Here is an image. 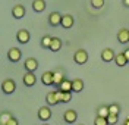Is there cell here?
<instances>
[{"label":"cell","mask_w":129,"mask_h":125,"mask_svg":"<svg viewBox=\"0 0 129 125\" xmlns=\"http://www.w3.org/2000/svg\"><path fill=\"white\" fill-rule=\"evenodd\" d=\"M73 62L78 63V65H84V63H87V62H88V52L84 50V49L76 50L75 55H73Z\"/></svg>","instance_id":"6da1fadb"},{"label":"cell","mask_w":129,"mask_h":125,"mask_svg":"<svg viewBox=\"0 0 129 125\" xmlns=\"http://www.w3.org/2000/svg\"><path fill=\"white\" fill-rule=\"evenodd\" d=\"M2 91L5 93V94H12V93L16 91V83L13 80H5L3 83H2Z\"/></svg>","instance_id":"7a4b0ae2"},{"label":"cell","mask_w":129,"mask_h":125,"mask_svg":"<svg viewBox=\"0 0 129 125\" xmlns=\"http://www.w3.org/2000/svg\"><path fill=\"white\" fill-rule=\"evenodd\" d=\"M21 58H22V52L18 49V47H12V49H9L8 59L10 60V62L16 63V62H19V60H21Z\"/></svg>","instance_id":"3957f363"},{"label":"cell","mask_w":129,"mask_h":125,"mask_svg":"<svg viewBox=\"0 0 129 125\" xmlns=\"http://www.w3.org/2000/svg\"><path fill=\"white\" fill-rule=\"evenodd\" d=\"M24 66L26 69V72H35L38 69V60L35 58H28L24 62Z\"/></svg>","instance_id":"277c9868"},{"label":"cell","mask_w":129,"mask_h":125,"mask_svg":"<svg viewBox=\"0 0 129 125\" xmlns=\"http://www.w3.org/2000/svg\"><path fill=\"white\" fill-rule=\"evenodd\" d=\"M76 119H78V113L73 109H69L63 113V121L66 124H73V122H76Z\"/></svg>","instance_id":"5b68a950"},{"label":"cell","mask_w":129,"mask_h":125,"mask_svg":"<svg viewBox=\"0 0 129 125\" xmlns=\"http://www.w3.org/2000/svg\"><path fill=\"white\" fill-rule=\"evenodd\" d=\"M22 81H24V84L26 87H34L37 84V77H35L34 72H25Z\"/></svg>","instance_id":"8992f818"},{"label":"cell","mask_w":129,"mask_h":125,"mask_svg":"<svg viewBox=\"0 0 129 125\" xmlns=\"http://www.w3.org/2000/svg\"><path fill=\"white\" fill-rule=\"evenodd\" d=\"M50 118H51V109L48 105L38 109V119L40 121H48Z\"/></svg>","instance_id":"52a82bcc"},{"label":"cell","mask_w":129,"mask_h":125,"mask_svg":"<svg viewBox=\"0 0 129 125\" xmlns=\"http://www.w3.org/2000/svg\"><path fill=\"white\" fill-rule=\"evenodd\" d=\"M62 18H63V15H60L59 12H51L48 15V24L51 27H57L62 24Z\"/></svg>","instance_id":"ba28073f"},{"label":"cell","mask_w":129,"mask_h":125,"mask_svg":"<svg viewBox=\"0 0 129 125\" xmlns=\"http://www.w3.org/2000/svg\"><path fill=\"white\" fill-rule=\"evenodd\" d=\"M29 38H31V35H29V31H26V30H19L16 34V40L21 44H26L29 41Z\"/></svg>","instance_id":"9c48e42d"},{"label":"cell","mask_w":129,"mask_h":125,"mask_svg":"<svg viewBox=\"0 0 129 125\" xmlns=\"http://www.w3.org/2000/svg\"><path fill=\"white\" fill-rule=\"evenodd\" d=\"M116 58V53L113 49H104L101 52V60L103 62H113Z\"/></svg>","instance_id":"30bf717a"},{"label":"cell","mask_w":129,"mask_h":125,"mask_svg":"<svg viewBox=\"0 0 129 125\" xmlns=\"http://www.w3.org/2000/svg\"><path fill=\"white\" fill-rule=\"evenodd\" d=\"M117 40L120 44H126L129 43V30L128 28H120L117 31Z\"/></svg>","instance_id":"8fae6325"},{"label":"cell","mask_w":129,"mask_h":125,"mask_svg":"<svg viewBox=\"0 0 129 125\" xmlns=\"http://www.w3.org/2000/svg\"><path fill=\"white\" fill-rule=\"evenodd\" d=\"M73 24H75V19H73V16L71 15V13H68V15H63V18H62V27H63L64 30H69V28H72Z\"/></svg>","instance_id":"7c38bea8"},{"label":"cell","mask_w":129,"mask_h":125,"mask_svg":"<svg viewBox=\"0 0 129 125\" xmlns=\"http://www.w3.org/2000/svg\"><path fill=\"white\" fill-rule=\"evenodd\" d=\"M12 15L15 19H21V18L25 16V8L22 5H15L13 8H12Z\"/></svg>","instance_id":"4fadbf2b"},{"label":"cell","mask_w":129,"mask_h":125,"mask_svg":"<svg viewBox=\"0 0 129 125\" xmlns=\"http://www.w3.org/2000/svg\"><path fill=\"white\" fill-rule=\"evenodd\" d=\"M63 80H64V74L62 69H57V71L53 72V85L59 87L60 84L63 83Z\"/></svg>","instance_id":"5bb4252c"},{"label":"cell","mask_w":129,"mask_h":125,"mask_svg":"<svg viewBox=\"0 0 129 125\" xmlns=\"http://www.w3.org/2000/svg\"><path fill=\"white\" fill-rule=\"evenodd\" d=\"M41 83L44 85H53V72L51 71H46L41 75Z\"/></svg>","instance_id":"9a60e30c"},{"label":"cell","mask_w":129,"mask_h":125,"mask_svg":"<svg viewBox=\"0 0 129 125\" xmlns=\"http://www.w3.org/2000/svg\"><path fill=\"white\" fill-rule=\"evenodd\" d=\"M84 90V81L81 78H75L72 81V91L73 93H81Z\"/></svg>","instance_id":"2e32d148"},{"label":"cell","mask_w":129,"mask_h":125,"mask_svg":"<svg viewBox=\"0 0 129 125\" xmlns=\"http://www.w3.org/2000/svg\"><path fill=\"white\" fill-rule=\"evenodd\" d=\"M57 90H60V91H63V93L72 91V81H71V80H66V78H64L63 83H62L60 85H59V87H57ZM72 93H73V91H72Z\"/></svg>","instance_id":"e0dca14e"},{"label":"cell","mask_w":129,"mask_h":125,"mask_svg":"<svg viewBox=\"0 0 129 125\" xmlns=\"http://www.w3.org/2000/svg\"><path fill=\"white\" fill-rule=\"evenodd\" d=\"M32 9L35 10V12H44L46 10V2L44 0H34L32 2Z\"/></svg>","instance_id":"ac0fdd59"},{"label":"cell","mask_w":129,"mask_h":125,"mask_svg":"<svg viewBox=\"0 0 129 125\" xmlns=\"http://www.w3.org/2000/svg\"><path fill=\"white\" fill-rule=\"evenodd\" d=\"M12 113L9 112V110H3V112H0V125H6L12 119Z\"/></svg>","instance_id":"d6986e66"},{"label":"cell","mask_w":129,"mask_h":125,"mask_svg":"<svg viewBox=\"0 0 129 125\" xmlns=\"http://www.w3.org/2000/svg\"><path fill=\"white\" fill-rule=\"evenodd\" d=\"M62 40L59 38V37H53V40H51V46H50V50L51 52H59V50L62 49Z\"/></svg>","instance_id":"ffe728a7"},{"label":"cell","mask_w":129,"mask_h":125,"mask_svg":"<svg viewBox=\"0 0 129 125\" xmlns=\"http://www.w3.org/2000/svg\"><path fill=\"white\" fill-rule=\"evenodd\" d=\"M46 100H47V105H48V106L59 105V100H57V97H56V91L47 93V97H46Z\"/></svg>","instance_id":"44dd1931"},{"label":"cell","mask_w":129,"mask_h":125,"mask_svg":"<svg viewBox=\"0 0 129 125\" xmlns=\"http://www.w3.org/2000/svg\"><path fill=\"white\" fill-rule=\"evenodd\" d=\"M114 62H116V65H117V66H120V68H123L126 63H129L128 59L125 58V55H123V53H117V55H116V58H114Z\"/></svg>","instance_id":"7402d4cb"},{"label":"cell","mask_w":129,"mask_h":125,"mask_svg":"<svg viewBox=\"0 0 129 125\" xmlns=\"http://www.w3.org/2000/svg\"><path fill=\"white\" fill-rule=\"evenodd\" d=\"M110 115V112H109V106H100V108L97 109V116H101V118H107Z\"/></svg>","instance_id":"603a6c76"},{"label":"cell","mask_w":129,"mask_h":125,"mask_svg":"<svg viewBox=\"0 0 129 125\" xmlns=\"http://www.w3.org/2000/svg\"><path fill=\"white\" fill-rule=\"evenodd\" d=\"M51 40H53V37H50V35H44V37L41 38V46H43L44 49H50V46H51Z\"/></svg>","instance_id":"cb8c5ba5"},{"label":"cell","mask_w":129,"mask_h":125,"mask_svg":"<svg viewBox=\"0 0 129 125\" xmlns=\"http://www.w3.org/2000/svg\"><path fill=\"white\" fill-rule=\"evenodd\" d=\"M109 112L113 115H120V106L117 103H112V105H109Z\"/></svg>","instance_id":"d4e9b609"},{"label":"cell","mask_w":129,"mask_h":125,"mask_svg":"<svg viewBox=\"0 0 129 125\" xmlns=\"http://www.w3.org/2000/svg\"><path fill=\"white\" fill-rule=\"evenodd\" d=\"M117 121H119V115H113V113H110V115L107 116V122H109V125H116L117 124Z\"/></svg>","instance_id":"484cf974"},{"label":"cell","mask_w":129,"mask_h":125,"mask_svg":"<svg viewBox=\"0 0 129 125\" xmlns=\"http://www.w3.org/2000/svg\"><path fill=\"white\" fill-rule=\"evenodd\" d=\"M91 6L94 9H101L104 6V0H91Z\"/></svg>","instance_id":"4316f807"},{"label":"cell","mask_w":129,"mask_h":125,"mask_svg":"<svg viewBox=\"0 0 129 125\" xmlns=\"http://www.w3.org/2000/svg\"><path fill=\"white\" fill-rule=\"evenodd\" d=\"M94 125H109V122H107V118L97 116L95 121H94Z\"/></svg>","instance_id":"83f0119b"},{"label":"cell","mask_w":129,"mask_h":125,"mask_svg":"<svg viewBox=\"0 0 129 125\" xmlns=\"http://www.w3.org/2000/svg\"><path fill=\"white\" fill-rule=\"evenodd\" d=\"M71 100H72V91L63 93V102H62V103H69Z\"/></svg>","instance_id":"f1b7e54d"},{"label":"cell","mask_w":129,"mask_h":125,"mask_svg":"<svg viewBox=\"0 0 129 125\" xmlns=\"http://www.w3.org/2000/svg\"><path fill=\"white\" fill-rule=\"evenodd\" d=\"M56 97H57V100H59V103H62V102H63V91L57 90L56 91Z\"/></svg>","instance_id":"f546056e"},{"label":"cell","mask_w":129,"mask_h":125,"mask_svg":"<svg viewBox=\"0 0 129 125\" xmlns=\"http://www.w3.org/2000/svg\"><path fill=\"white\" fill-rule=\"evenodd\" d=\"M6 125H19V122H18V119H16L15 116H13V118H12V119H10V121H9V122H8Z\"/></svg>","instance_id":"4dcf8cb0"},{"label":"cell","mask_w":129,"mask_h":125,"mask_svg":"<svg viewBox=\"0 0 129 125\" xmlns=\"http://www.w3.org/2000/svg\"><path fill=\"white\" fill-rule=\"evenodd\" d=\"M123 55H125V58L128 59V62H129V47H128V49H125V52H123Z\"/></svg>","instance_id":"1f68e13d"},{"label":"cell","mask_w":129,"mask_h":125,"mask_svg":"<svg viewBox=\"0 0 129 125\" xmlns=\"http://www.w3.org/2000/svg\"><path fill=\"white\" fill-rule=\"evenodd\" d=\"M123 5H125L126 8H129V0H123Z\"/></svg>","instance_id":"d6a6232c"},{"label":"cell","mask_w":129,"mask_h":125,"mask_svg":"<svg viewBox=\"0 0 129 125\" xmlns=\"http://www.w3.org/2000/svg\"><path fill=\"white\" fill-rule=\"evenodd\" d=\"M123 125H129V116L125 119V122H123Z\"/></svg>","instance_id":"836d02e7"},{"label":"cell","mask_w":129,"mask_h":125,"mask_svg":"<svg viewBox=\"0 0 129 125\" xmlns=\"http://www.w3.org/2000/svg\"><path fill=\"white\" fill-rule=\"evenodd\" d=\"M43 125H48V124H43Z\"/></svg>","instance_id":"e575fe53"}]
</instances>
